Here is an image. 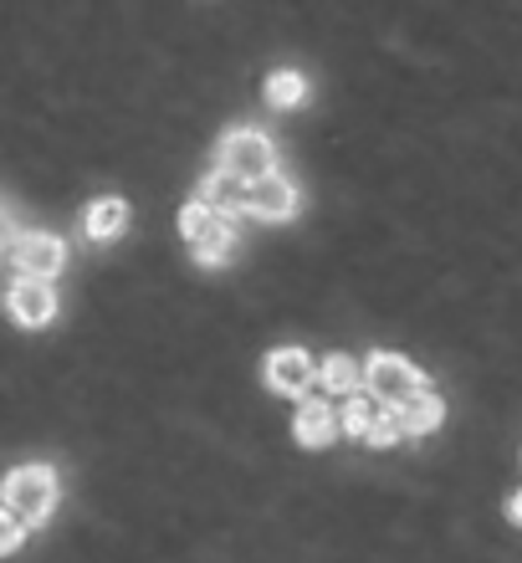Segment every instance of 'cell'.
<instances>
[{
    "mask_svg": "<svg viewBox=\"0 0 522 563\" xmlns=\"http://www.w3.org/2000/svg\"><path fill=\"white\" fill-rule=\"evenodd\" d=\"M302 98H308V82H302V73H271L267 77V103L271 108H298Z\"/></svg>",
    "mask_w": 522,
    "mask_h": 563,
    "instance_id": "cell-15",
    "label": "cell"
},
{
    "mask_svg": "<svg viewBox=\"0 0 522 563\" xmlns=\"http://www.w3.org/2000/svg\"><path fill=\"white\" fill-rule=\"evenodd\" d=\"M441 416H446V405H441V395H435L431 385L420 389V395H410V400L395 410V420H400V435H431V430L441 426Z\"/></svg>",
    "mask_w": 522,
    "mask_h": 563,
    "instance_id": "cell-10",
    "label": "cell"
},
{
    "mask_svg": "<svg viewBox=\"0 0 522 563\" xmlns=\"http://www.w3.org/2000/svg\"><path fill=\"white\" fill-rule=\"evenodd\" d=\"M15 236H21V231H15L11 210H0V252H11V246H15Z\"/></svg>",
    "mask_w": 522,
    "mask_h": 563,
    "instance_id": "cell-18",
    "label": "cell"
},
{
    "mask_svg": "<svg viewBox=\"0 0 522 563\" xmlns=\"http://www.w3.org/2000/svg\"><path fill=\"white\" fill-rule=\"evenodd\" d=\"M123 225H129V206H123V200H113V195H108V200H98V206L88 210V236L92 241H113Z\"/></svg>",
    "mask_w": 522,
    "mask_h": 563,
    "instance_id": "cell-14",
    "label": "cell"
},
{
    "mask_svg": "<svg viewBox=\"0 0 522 563\" xmlns=\"http://www.w3.org/2000/svg\"><path fill=\"white\" fill-rule=\"evenodd\" d=\"M508 512H512V522L522 528V492H512V503H508Z\"/></svg>",
    "mask_w": 522,
    "mask_h": 563,
    "instance_id": "cell-19",
    "label": "cell"
},
{
    "mask_svg": "<svg viewBox=\"0 0 522 563\" xmlns=\"http://www.w3.org/2000/svg\"><path fill=\"white\" fill-rule=\"evenodd\" d=\"M246 210H252L256 221H292L298 216V185L287 175H267L262 185H252Z\"/></svg>",
    "mask_w": 522,
    "mask_h": 563,
    "instance_id": "cell-8",
    "label": "cell"
},
{
    "mask_svg": "<svg viewBox=\"0 0 522 563\" xmlns=\"http://www.w3.org/2000/svg\"><path fill=\"white\" fill-rule=\"evenodd\" d=\"M0 507H5L21 528H42V522L52 518V507H57V472L42 466V461L15 466V472L5 476V487H0Z\"/></svg>",
    "mask_w": 522,
    "mask_h": 563,
    "instance_id": "cell-1",
    "label": "cell"
},
{
    "mask_svg": "<svg viewBox=\"0 0 522 563\" xmlns=\"http://www.w3.org/2000/svg\"><path fill=\"white\" fill-rule=\"evenodd\" d=\"M400 441V420H395V410H385V420L369 430V445H395Z\"/></svg>",
    "mask_w": 522,
    "mask_h": 563,
    "instance_id": "cell-17",
    "label": "cell"
},
{
    "mask_svg": "<svg viewBox=\"0 0 522 563\" xmlns=\"http://www.w3.org/2000/svg\"><path fill=\"white\" fill-rule=\"evenodd\" d=\"M267 385L277 389V395H298V400H308V389L318 385V364L302 349H277V354L267 358Z\"/></svg>",
    "mask_w": 522,
    "mask_h": 563,
    "instance_id": "cell-7",
    "label": "cell"
},
{
    "mask_svg": "<svg viewBox=\"0 0 522 563\" xmlns=\"http://www.w3.org/2000/svg\"><path fill=\"white\" fill-rule=\"evenodd\" d=\"M364 385H369V400L400 410L410 395L425 389V374H420L410 358H400V354H369V364H364Z\"/></svg>",
    "mask_w": 522,
    "mask_h": 563,
    "instance_id": "cell-4",
    "label": "cell"
},
{
    "mask_svg": "<svg viewBox=\"0 0 522 563\" xmlns=\"http://www.w3.org/2000/svg\"><path fill=\"white\" fill-rule=\"evenodd\" d=\"M318 385L329 389V395H358V385H364V364L348 354H329L323 364H318Z\"/></svg>",
    "mask_w": 522,
    "mask_h": 563,
    "instance_id": "cell-12",
    "label": "cell"
},
{
    "mask_svg": "<svg viewBox=\"0 0 522 563\" xmlns=\"http://www.w3.org/2000/svg\"><path fill=\"white\" fill-rule=\"evenodd\" d=\"M215 169L241 185H262L267 175H277V148L262 129H231L221 139V154H215Z\"/></svg>",
    "mask_w": 522,
    "mask_h": 563,
    "instance_id": "cell-2",
    "label": "cell"
},
{
    "mask_svg": "<svg viewBox=\"0 0 522 563\" xmlns=\"http://www.w3.org/2000/svg\"><path fill=\"white\" fill-rule=\"evenodd\" d=\"M21 543H26V528H21V522H15L11 512L0 507V559H5V553H15Z\"/></svg>",
    "mask_w": 522,
    "mask_h": 563,
    "instance_id": "cell-16",
    "label": "cell"
},
{
    "mask_svg": "<svg viewBox=\"0 0 522 563\" xmlns=\"http://www.w3.org/2000/svg\"><path fill=\"white\" fill-rule=\"evenodd\" d=\"M385 410H389V405L369 400V395H348V405L338 410V430H344V435H354V441H369V430L385 420Z\"/></svg>",
    "mask_w": 522,
    "mask_h": 563,
    "instance_id": "cell-13",
    "label": "cell"
},
{
    "mask_svg": "<svg viewBox=\"0 0 522 563\" xmlns=\"http://www.w3.org/2000/svg\"><path fill=\"white\" fill-rule=\"evenodd\" d=\"M5 256L15 262V272H21V277L52 282L62 272V262H67V241L46 236V231H21V236H15V246Z\"/></svg>",
    "mask_w": 522,
    "mask_h": 563,
    "instance_id": "cell-5",
    "label": "cell"
},
{
    "mask_svg": "<svg viewBox=\"0 0 522 563\" xmlns=\"http://www.w3.org/2000/svg\"><path fill=\"white\" fill-rule=\"evenodd\" d=\"M298 441L302 445H313V451H323V445L338 441V410H333L329 400H308L298 405Z\"/></svg>",
    "mask_w": 522,
    "mask_h": 563,
    "instance_id": "cell-9",
    "label": "cell"
},
{
    "mask_svg": "<svg viewBox=\"0 0 522 563\" xmlns=\"http://www.w3.org/2000/svg\"><path fill=\"white\" fill-rule=\"evenodd\" d=\"M179 231H185V241L195 246V262H206V267H221V262H231V252H236V225H231V216H215V210H206L200 200L185 206Z\"/></svg>",
    "mask_w": 522,
    "mask_h": 563,
    "instance_id": "cell-3",
    "label": "cell"
},
{
    "mask_svg": "<svg viewBox=\"0 0 522 563\" xmlns=\"http://www.w3.org/2000/svg\"><path fill=\"white\" fill-rule=\"evenodd\" d=\"M5 308L21 328H42L57 318V292H52V282H31V277H15L11 292H5Z\"/></svg>",
    "mask_w": 522,
    "mask_h": 563,
    "instance_id": "cell-6",
    "label": "cell"
},
{
    "mask_svg": "<svg viewBox=\"0 0 522 563\" xmlns=\"http://www.w3.org/2000/svg\"><path fill=\"white\" fill-rule=\"evenodd\" d=\"M246 195H252V185H241V179L221 175V169H210L206 179H200V206L215 210V216H225V210H246Z\"/></svg>",
    "mask_w": 522,
    "mask_h": 563,
    "instance_id": "cell-11",
    "label": "cell"
}]
</instances>
